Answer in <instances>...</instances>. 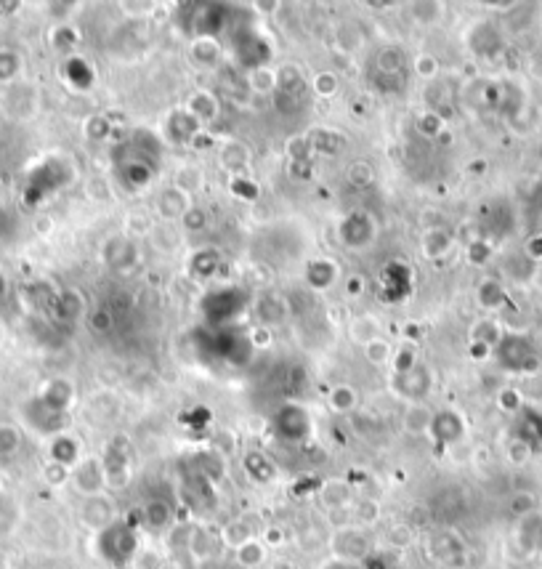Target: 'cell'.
I'll return each instance as SVG.
<instances>
[{"instance_id": "6da1fadb", "label": "cell", "mask_w": 542, "mask_h": 569, "mask_svg": "<svg viewBox=\"0 0 542 569\" xmlns=\"http://www.w3.org/2000/svg\"><path fill=\"white\" fill-rule=\"evenodd\" d=\"M104 466H101V460L96 458H88L80 463L78 474H75V484H78V490L86 495V498H93V495H101V487H104Z\"/></svg>"}, {"instance_id": "5bb4252c", "label": "cell", "mask_w": 542, "mask_h": 569, "mask_svg": "<svg viewBox=\"0 0 542 569\" xmlns=\"http://www.w3.org/2000/svg\"><path fill=\"white\" fill-rule=\"evenodd\" d=\"M160 569H181V567L176 562H165V564H160Z\"/></svg>"}, {"instance_id": "3957f363", "label": "cell", "mask_w": 542, "mask_h": 569, "mask_svg": "<svg viewBox=\"0 0 542 569\" xmlns=\"http://www.w3.org/2000/svg\"><path fill=\"white\" fill-rule=\"evenodd\" d=\"M351 338L357 343H367L370 346L378 338V320L367 317V314H359L357 320L351 322Z\"/></svg>"}, {"instance_id": "9c48e42d", "label": "cell", "mask_w": 542, "mask_h": 569, "mask_svg": "<svg viewBox=\"0 0 542 569\" xmlns=\"http://www.w3.org/2000/svg\"><path fill=\"white\" fill-rule=\"evenodd\" d=\"M351 405H354V399H351V391L349 389L333 391V407H335V410H349Z\"/></svg>"}, {"instance_id": "52a82bcc", "label": "cell", "mask_w": 542, "mask_h": 569, "mask_svg": "<svg viewBox=\"0 0 542 569\" xmlns=\"http://www.w3.org/2000/svg\"><path fill=\"white\" fill-rule=\"evenodd\" d=\"M388 354H391V349H388L386 341H372L370 346H367V357H370V362H386Z\"/></svg>"}, {"instance_id": "ba28073f", "label": "cell", "mask_w": 542, "mask_h": 569, "mask_svg": "<svg viewBox=\"0 0 542 569\" xmlns=\"http://www.w3.org/2000/svg\"><path fill=\"white\" fill-rule=\"evenodd\" d=\"M16 445H19V437H16L14 429H0V453H14Z\"/></svg>"}, {"instance_id": "5b68a950", "label": "cell", "mask_w": 542, "mask_h": 569, "mask_svg": "<svg viewBox=\"0 0 542 569\" xmlns=\"http://www.w3.org/2000/svg\"><path fill=\"white\" fill-rule=\"evenodd\" d=\"M250 83H253V88H256V91L266 94V91H271V88H274V83H277V75H274L271 70H256L253 72V78H250Z\"/></svg>"}, {"instance_id": "8fae6325", "label": "cell", "mask_w": 542, "mask_h": 569, "mask_svg": "<svg viewBox=\"0 0 542 569\" xmlns=\"http://www.w3.org/2000/svg\"><path fill=\"white\" fill-rule=\"evenodd\" d=\"M436 70V62H431V59H426V62H418V72L420 75H426V78H431Z\"/></svg>"}, {"instance_id": "7c38bea8", "label": "cell", "mask_w": 542, "mask_h": 569, "mask_svg": "<svg viewBox=\"0 0 542 569\" xmlns=\"http://www.w3.org/2000/svg\"><path fill=\"white\" fill-rule=\"evenodd\" d=\"M330 78H333V75H319V91H322V94H327V91H330Z\"/></svg>"}, {"instance_id": "277c9868", "label": "cell", "mask_w": 542, "mask_h": 569, "mask_svg": "<svg viewBox=\"0 0 542 569\" xmlns=\"http://www.w3.org/2000/svg\"><path fill=\"white\" fill-rule=\"evenodd\" d=\"M237 559H240V564H245V567H258V564L266 559V551L258 540L250 538L248 543H242V546L237 548Z\"/></svg>"}, {"instance_id": "30bf717a", "label": "cell", "mask_w": 542, "mask_h": 569, "mask_svg": "<svg viewBox=\"0 0 542 569\" xmlns=\"http://www.w3.org/2000/svg\"><path fill=\"white\" fill-rule=\"evenodd\" d=\"M322 569H359L357 562H346V559H333V562H327Z\"/></svg>"}, {"instance_id": "4fadbf2b", "label": "cell", "mask_w": 542, "mask_h": 569, "mask_svg": "<svg viewBox=\"0 0 542 569\" xmlns=\"http://www.w3.org/2000/svg\"><path fill=\"white\" fill-rule=\"evenodd\" d=\"M274 569H298L295 564H290V562H279V564H274Z\"/></svg>"}, {"instance_id": "8992f818", "label": "cell", "mask_w": 542, "mask_h": 569, "mask_svg": "<svg viewBox=\"0 0 542 569\" xmlns=\"http://www.w3.org/2000/svg\"><path fill=\"white\" fill-rule=\"evenodd\" d=\"M144 519H147L152 527H163V524L168 522V508H165L163 503H149Z\"/></svg>"}, {"instance_id": "7a4b0ae2", "label": "cell", "mask_w": 542, "mask_h": 569, "mask_svg": "<svg viewBox=\"0 0 542 569\" xmlns=\"http://www.w3.org/2000/svg\"><path fill=\"white\" fill-rule=\"evenodd\" d=\"M112 503L107 498H101V495H93V498L86 500V506H83V522L91 527V530H107L109 524H112Z\"/></svg>"}]
</instances>
